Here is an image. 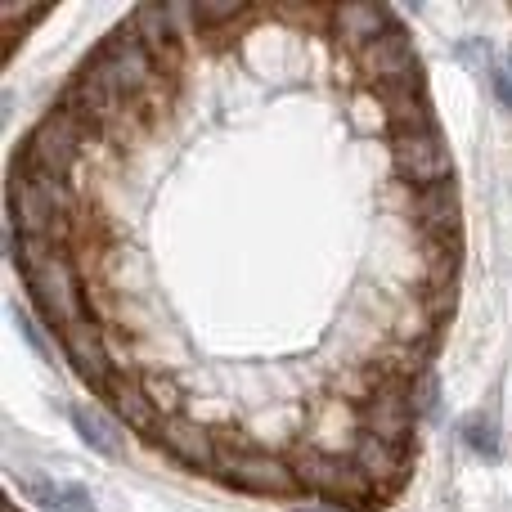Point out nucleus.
<instances>
[{"mask_svg":"<svg viewBox=\"0 0 512 512\" xmlns=\"http://www.w3.org/2000/svg\"><path fill=\"white\" fill-rule=\"evenodd\" d=\"M27 288H32L36 306H41V319L50 324V333H68L72 324L90 319L86 310V279H81V265L72 252H59V256H45V261L27 265L23 270Z\"/></svg>","mask_w":512,"mask_h":512,"instance_id":"f257e3e1","label":"nucleus"},{"mask_svg":"<svg viewBox=\"0 0 512 512\" xmlns=\"http://www.w3.org/2000/svg\"><path fill=\"white\" fill-rule=\"evenodd\" d=\"M216 477L230 481L234 490H248V495H297V472L283 454L270 450H248V445L221 436V454H216Z\"/></svg>","mask_w":512,"mask_h":512,"instance_id":"f03ea898","label":"nucleus"},{"mask_svg":"<svg viewBox=\"0 0 512 512\" xmlns=\"http://www.w3.org/2000/svg\"><path fill=\"white\" fill-rule=\"evenodd\" d=\"M360 423H364V432L378 436V441L414 450L418 409H414V387H409V378L373 382V396L360 405Z\"/></svg>","mask_w":512,"mask_h":512,"instance_id":"7ed1b4c3","label":"nucleus"},{"mask_svg":"<svg viewBox=\"0 0 512 512\" xmlns=\"http://www.w3.org/2000/svg\"><path fill=\"white\" fill-rule=\"evenodd\" d=\"M391 167L405 180L414 194L436 185H450L454 180V158L445 149L441 131L436 126H423V131H400L396 144H391Z\"/></svg>","mask_w":512,"mask_h":512,"instance_id":"20e7f679","label":"nucleus"},{"mask_svg":"<svg viewBox=\"0 0 512 512\" xmlns=\"http://www.w3.org/2000/svg\"><path fill=\"white\" fill-rule=\"evenodd\" d=\"M59 346H63V355H68L72 373H77L90 391L104 396L108 382H113L117 369H122V364L113 360V337H108V328H99L95 319H81V324H72L68 333H59Z\"/></svg>","mask_w":512,"mask_h":512,"instance_id":"39448f33","label":"nucleus"},{"mask_svg":"<svg viewBox=\"0 0 512 512\" xmlns=\"http://www.w3.org/2000/svg\"><path fill=\"white\" fill-rule=\"evenodd\" d=\"M95 54L108 63V72H113L117 86H122V95H126V99H135V104H140L144 90H149L153 81L162 77V72H158V59H153L149 45H144L140 36H135V27H131V23H122L104 45H95Z\"/></svg>","mask_w":512,"mask_h":512,"instance_id":"423d86ee","label":"nucleus"},{"mask_svg":"<svg viewBox=\"0 0 512 512\" xmlns=\"http://www.w3.org/2000/svg\"><path fill=\"white\" fill-rule=\"evenodd\" d=\"M355 68L360 77L369 81V90H382V86H396V81H409V77H423V63H418L414 45L400 27H391L387 36H378L373 45H364L355 54Z\"/></svg>","mask_w":512,"mask_h":512,"instance_id":"0eeeda50","label":"nucleus"},{"mask_svg":"<svg viewBox=\"0 0 512 512\" xmlns=\"http://www.w3.org/2000/svg\"><path fill=\"white\" fill-rule=\"evenodd\" d=\"M153 445H158L171 463H185V468H198V472H212L216 454H221V436L207 432L203 423H194V418H185V414L162 418V427L153 432Z\"/></svg>","mask_w":512,"mask_h":512,"instance_id":"6e6552de","label":"nucleus"},{"mask_svg":"<svg viewBox=\"0 0 512 512\" xmlns=\"http://www.w3.org/2000/svg\"><path fill=\"white\" fill-rule=\"evenodd\" d=\"M351 459L360 463V472L369 477V486L378 490L382 499H391L400 486L409 481V468H414V450H400V445H387L378 436L360 432V441L351 445Z\"/></svg>","mask_w":512,"mask_h":512,"instance_id":"1a4fd4ad","label":"nucleus"},{"mask_svg":"<svg viewBox=\"0 0 512 512\" xmlns=\"http://www.w3.org/2000/svg\"><path fill=\"white\" fill-rule=\"evenodd\" d=\"M104 400L113 405V414L122 418L131 432L149 436V441H153V432L162 427V418H167L158 409V400L149 396V382H144V373H135V369H117V378L108 382Z\"/></svg>","mask_w":512,"mask_h":512,"instance_id":"9d476101","label":"nucleus"},{"mask_svg":"<svg viewBox=\"0 0 512 512\" xmlns=\"http://www.w3.org/2000/svg\"><path fill=\"white\" fill-rule=\"evenodd\" d=\"M396 27V18L378 5H337L333 9V41L342 45V54H360L364 45H373L378 36H387Z\"/></svg>","mask_w":512,"mask_h":512,"instance_id":"9b49d317","label":"nucleus"},{"mask_svg":"<svg viewBox=\"0 0 512 512\" xmlns=\"http://www.w3.org/2000/svg\"><path fill=\"white\" fill-rule=\"evenodd\" d=\"M68 418L72 427H77V436L90 445L95 454H104V459H122V436L113 432V423H108L99 409L90 405H68Z\"/></svg>","mask_w":512,"mask_h":512,"instance_id":"f8f14e48","label":"nucleus"},{"mask_svg":"<svg viewBox=\"0 0 512 512\" xmlns=\"http://www.w3.org/2000/svg\"><path fill=\"white\" fill-rule=\"evenodd\" d=\"M189 14H194V32L198 36H221L225 27H239L256 18L252 5H225V0H189Z\"/></svg>","mask_w":512,"mask_h":512,"instance_id":"ddd939ff","label":"nucleus"},{"mask_svg":"<svg viewBox=\"0 0 512 512\" xmlns=\"http://www.w3.org/2000/svg\"><path fill=\"white\" fill-rule=\"evenodd\" d=\"M463 445H468V450H477V454H486V459H495V454L504 450V441H499L495 423H490L486 414H472L468 423H463Z\"/></svg>","mask_w":512,"mask_h":512,"instance_id":"4468645a","label":"nucleus"},{"mask_svg":"<svg viewBox=\"0 0 512 512\" xmlns=\"http://www.w3.org/2000/svg\"><path fill=\"white\" fill-rule=\"evenodd\" d=\"M409 387H414L418 418H436V414H441V382H436V373H423V378H414Z\"/></svg>","mask_w":512,"mask_h":512,"instance_id":"2eb2a0df","label":"nucleus"},{"mask_svg":"<svg viewBox=\"0 0 512 512\" xmlns=\"http://www.w3.org/2000/svg\"><path fill=\"white\" fill-rule=\"evenodd\" d=\"M490 81H495V95H499V104L512 113V50L499 54V63H495V72H490Z\"/></svg>","mask_w":512,"mask_h":512,"instance_id":"dca6fc26","label":"nucleus"},{"mask_svg":"<svg viewBox=\"0 0 512 512\" xmlns=\"http://www.w3.org/2000/svg\"><path fill=\"white\" fill-rule=\"evenodd\" d=\"M54 512H95V504H90V490L59 481V508H54Z\"/></svg>","mask_w":512,"mask_h":512,"instance_id":"f3484780","label":"nucleus"},{"mask_svg":"<svg viewBox=\"0 0 512 512\" xmlns=\"http://www.w3.org/2000/svg\"><path fill=\"white\" fill-rule=\"evenodd\" d=\"M18 324H23V337H27V342H32V346H36V351H41V360H54L50 342H45V337H41V333H36V328H32V319H27V315H23V310H18Z\"/></svg>","mask_w":512,"mask_h":512,"instance_id":"a211bd4d","label":"nucleus"},{"mask_svg":"<svg viewBox=\"0 0 512 512\" xmlns=\"http://www.w3.org/2000/svg\"><path fill=\"white\" fill-rule=\"evenodd\" d=\"M288 512H337V508H328V504H292Z\"/></svg>","mask_w":512,"mask_h":512,"instance_id":"6ab92c4d","label":"nucleus"}]
</instances>
